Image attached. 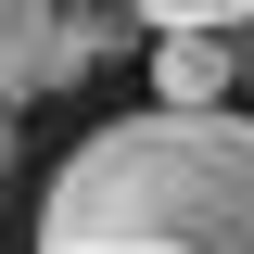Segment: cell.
I'll return each instance as SVG.
<instances>
[{"instance_id": "obj_6", "label": "cell", "mask_w": 254, "mask_h": 254, "mask_svg": "<svg viewBox=\"0 0 254 254\" xmlns=\"http://www.w3.org/2000/svg\"><path fill=\"white\" fill-rule=\"evenodd\" d=\"M242 102H254V26H242Z\"/></svg>"}, {"instance_id": "obj_2", "label": "cell", "mask_w": 254, "mask_h": 254, "mask_svg": "<svg viewBox=\"0 0 254 254\" xmlns=\"http://www.w3.org/2000/svg\"><path fill=\"white\" fill-rule=\"evenodd\" d=\"M127 26H140L127 0H0V102H51V89H76Z\"/></svg>"}, {"instance_id": "obj_5", "label": "cell", "mask_w": 254, "mask_h": 254, "mask_svg": "<svg viewBox=\"0 0 254 254\" xmlns=\"http://www.w3.org/2000/svg\"><path fill=\"white\" fill-rule=\"evenodd\" d=\"M38 254H178V242H38Z\"/></svg>"}, {"instance_id": "obj_3", "label": "cell", "mask_w": 254, "mask_h": 254, "mask_svg": "<svg viewBox=\"0 0 254 254\" xmlns=\"http://www.w3.org/2000/svg\"><path fill=\"white\" fill-rule=\"evenodd\" d=\"M153 102H242V26H153Z\"/></svg>"}, {"instance_id": "obj_1", "label": "cell", "mask_w": 254, "mask_h": 254, "mask_svg": "<svg viewBox=\"0 0 254 254\" xmlns=\"http://www.w3.org/2000/svg\"><path fill=\"white\" fill-rule=\"evenodd\" d=\"M38 242H178V254H254V115L229 102H153L89 127L51 165Z\"/></svg>"}, {"instance_id": "obj_4", "label": "cell", "mask_w": 254, "mask_h": 254, "mask_svg": "<svg viewBox=\"0 0 254 254\" xmlns=\"http://www.w3.org/2000/svg\"><path fill=\"white\" fill-rule=\"evenodd\" d=\"M140 26H254V0H127Z\"/></svg>"}]
</instances>
